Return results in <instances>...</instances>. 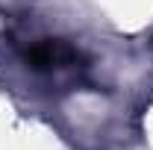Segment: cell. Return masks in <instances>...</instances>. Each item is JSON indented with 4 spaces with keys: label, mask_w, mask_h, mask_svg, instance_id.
I'll use <instances>...</instances> for the list:
<instances>
[{
    "label": "cell",
    "mask_w": 153,
    "mask_h": 150,
    "mask_svg": "<svg viewBox=\"0 0 153 150\" xmlns=\"http://www.w3.org/2000/svg\"><path fill=\"white\" fill-rule=\"evenodd\" d=\"M27 59H30L36 68H50V65H59V62H65V59H74V53H71L68 47L56 44V41H41V44H36V47L27 53Z\"/></svg>",
    "instance_id": "1"
}]
</instances>
